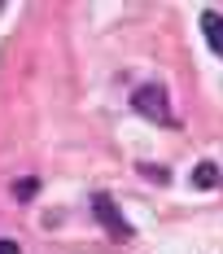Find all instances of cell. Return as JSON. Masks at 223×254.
I'll return each mask as SVG.
<instances>
[{
	"label": "cell",
	"mask_w": 223,
	"mask_h": 254,
	"mask_svg": "<svg viewBox=\"0 0 223 254\" xmlns=\"http://www.w3.org/2000/svg\"><path fill=\"white\" fill-rule=\"evenodd\" d=\"M131 110L145 114L149 123H158V127H175V114H171V105H167V88H158V83L136 88L131 92Z\"/></svg>",
	"instance_id": "6da1fadb"
},
{
	"label": "cell",
	"mask_w": 223,
	"mask_h": 254,
	"mask_svg": "<svg viewBox=\"0 0 223 254\" xmlns=\"http://www.w3.org/2000/svg\"><path fill=\"white\" fill-rule=\"evenodd\" d=\"M92 215L101 219V228H110V237H118V241H131V237H136V232H131V224L123 219V210L110 202L105 193H97V197H92Z\"/></svg>",
	"instance_id": "7a4b0ae2"
},
{
	"label": "cell",
	"mask_w": 223,
	"mask_h": 254,
	"mask_svg": "<svg viewBox=\"0 0 223 254\" xmlns=\"http://www.w3.org/2000/svg\"><path fill=\"white\" fill-rule=\"evenodd\" d=\"M201 31H206V44H210V49L223 57V13L206 9V13H201Z\"/></svg>",
	"instance_id": "3957f363"
},
{
	"label": "cell",
	"mask_w": 223,
	"mask_h": 254,
	"mask_svg": "<svg viewBox=\"0 0 223 254\" xmlns=\"http://www.w3.org/2000/svg\"><path fill=\"white\" fill-rule=\"evenodd\" d=\"M215 180H219V167H215V162H201L197 171H193V184H197V189H210Z\"/></svg>",
	"instance_id": "277c9868"
},
{
	"label": "cell",
	"mask_w": 223,
	"mask_h": 254,
	"mask_svg": "<svg viewBox=\"0 0 223 254\" xmlns=\"http://www.w3.org/2000/svg\"><path fill=\"white\" fill-rule=\"evenodd\" d=\"M13 193H18V202H31V193H35V180H22Z\"/></svg>",
	"instance_id": "5b68a950"
},
{
	"label": "cell",
	"mask_w": 223,
	"mask_h": 254,
	"mask_svg": "<svg viewBox=\"0 0 223 254\" xmlns=\"http://www.w3.org/2000/svg\"><path fill=\"white\" fill-rule=\"evenodd\" d=\"M0 254H22V250H18L13 241H4V237H0Z\"/></svg>",
	"instance_id": "8992f818"
}]
</instances>
